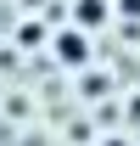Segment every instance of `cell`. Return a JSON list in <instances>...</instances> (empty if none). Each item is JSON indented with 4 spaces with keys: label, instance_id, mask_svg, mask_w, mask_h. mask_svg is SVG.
Segmentation results:
<instances>
[{
    "label": "cell",
    "instance_id": "obj_4",
    "mask_svg": "<svg viewBox=\"0 0 140 146\" xmlns=\"http://www.w3.org/2000/svg\"><path fill=\"white\" fill-rule=\"evenodd\" d=\"M84 96H90V101H95V96H106V73H90V79H84Z\"/></svg>",
    "mask_w": 140,
    "mask_h": 146
},
{
    "label": "cell",
    "instance_id": "obj_2",
    "mask_svg": "<svg viewBox=\"0 0 140 146\" xmlns=\"http://www.w3.org/2000/svg\"><path fill=\"white\" fill-rule=\"evenodd\" d=\"M106 23H112V0H73V28L95 34V28H106Z\"/></svg>",
    "mask_w": 140,
    "mask_h": 146
},
{
    "label": "cell",
    "instance_id": "obj_1",
    "mask_svg": "<svg viewBox=\"0 0 140 146\" xmlns=\"http://www.w3.org/2000/svg\"><path fill=\"white\" fill-rule=\"evenodd\" d=\"M51 51L62 68H90V34L84 28H62V34L51 39Z\"/></svg>",
    "mask_w": 140,
    "mask_h": 146
},
{
    "label": "cell",
    "instance_id": "obj_5",
    "mask_svg": "<svg viewBox=\"0 0 140 146\" xmlns=\"http://www.w3.org/2000/svg\"><path fill=\"white\" fill-rule=\"evenodd\" d=\"M101 146H135L129 135H101Z\"/></svg>",
    "mask_w": 140,
    "mask_h": 146
},
{
    "label": "cell",
    "instance_id": "obj_3",
    "mask_svg": "<svg viewBox=\"0 0 140 146\" xmlns=\"http://www.w3.org/2000/svg\"><path fill=\"white\" fill-rule=\"evenodd\" d=\"M112 17H129V23H140V0H112Z\"/></svg>",
    "mask_w": 140,
    "mask_h": 146
}]
</instances>
